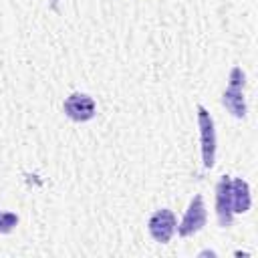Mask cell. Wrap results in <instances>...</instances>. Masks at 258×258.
Here are the masks:
<instances>
[{
    "label": "cell",
    "mask_w": 258,
    "mask_h": 258,
    "mask_svg": "<svg viewBox=\"0 0 258 258\" xmlns=\"http://www.w3.org/2000/svg\"><path fill=\"white\" fill-rule=\"evenodd\" d=\"M242 87H244V73L240 67H234L230 71V85L228 89L224 91V107L234 115V117H244L246 115V101H244V93H242Z\"/></svg>",
    "instance_id": "6da1fadb"
},
{
    "label": "cell",
    "mask_w": 258,
    "mask_h": 258,
    "mask_svg": "<svg viewBox=\"0 0 258 258\" xmlns=\"http://www.w3.org/2000/svg\"><path fill=\"white\" fill-rule=\"evenodd\" d=\"M198 125H200V137H202L204 165L210 169L214 165V159H216V129H214L212 115L202 105H198Z\"/></svg>",
    "instance_id": "7a4b0ae2"
},
{
    "label": "cell",
    "mask_w": 258,
    "mask_h": 258,
    "mask_svg": "<svg viewBox=\"0 0 258 258\" xmlns=\"http://www.w3.org/2000/svg\"><path fill=\"white\" fill-rule=\"evenodd\" d=\"M175 224H177V222H175L173 212L163 208V210H157V212L149 218L147 230H149V234H151V238H153L155 242L165 244V242H169V238L173 236Z\"/></svg>",
    "instance_id": "3957f363"
},
{
    "label": "cell",
    "mask_w": 258,
    "mask_h": 258,
    "mask_svg": "<svg viewBox=\"0 0 258 258\" xmlns=\"http://www.w3.org/2000/svg\"><path fill=\"white\" fill-rule=\"evenodd\" d=\"M206 224V204L202 196H194V200L189 202V208L185 210V216L177 228L179 236H191L198 230H202Z\"/></svg>",
    "instance_id": "277c9868"
},
{
    "label": "cell",
    "mask_w": 258,
    "mask_h": 258,
    "mask_svg": "<svg viewBox=\"0 0 258 258\" xmlns=\"http://www.w3.org/2000/svg\"><path fill=\"white\" fill-rule=\"evenodd\" d=\"M95 111H97V105H95L93 97H89L85 93H73L64 101V113L73 121H79V123L89 121L95 117Z\"/></svg>",
    "instance_id": "5b68a950"
},
{
    "label": "cell",
    "mask_w": 258,
    "mask_h": 258,
    "mask_svg": "<svg viewBox=\"0 0 258 258\" xmlns=\"http://www.w3.org/2000/svg\"><path fill=\"white\" fill-rule=\"evenodd\" d=\"M230 175H222L218 187H216V212H218V220L224 228H228L232 224V196H230Z\"/></svg>",
    "instance_id": "8992f818"
},
{
    "label": "cell",
    "mask_w": 258,
    "mask_h": 258,
    "mask_svg": "<svg viewBox=\"0 0 258 258\" xmlns=\"http://www.w3.org/2000/svg\"><path fill=\"white\" fill-rule=\"evenodd\" d=\"M230 196H232V212L234 214H244L250 210V204H252L250 187L242 177H236L230 181Z\"/></svg>",
    "instance_id": "52a82bcc"
},
{
    "label": "cell",
    "mask_w": 258,
    "mask_h": 258,
    "mask_svg": "<svg viewBox=\"0 0 258 258\" xmlns=\"http://www.w3.org/2000/svg\"><path fill=\"white\" fill-rule=\"evenodd\" d=\"M16 224H18V216L14 212H0V234L12 232Z\"/></svg>",
    "instance_id": "ba28073f"
}]
</instances>
